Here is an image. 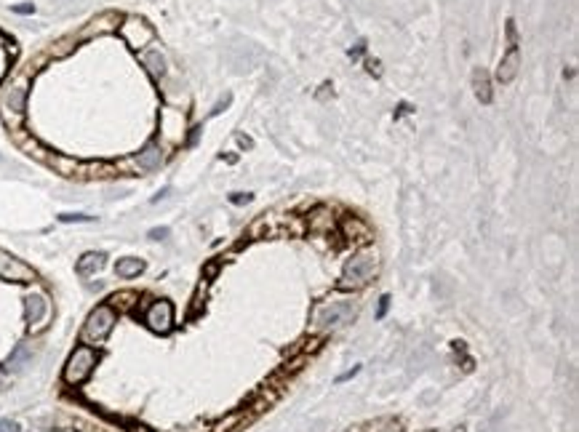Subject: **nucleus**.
<instances>
[{
	"instance_id": "obj_3",
	"label": "nucleus",
	"mask_w": 579,
	"mask_h": 432,
	"mask_svg": "<svg viewBox=\"0 0 579 432\" xmlns=\"http://www.w3.org/2000/svg\"><path fill=\"white\" fill-rule=\"evenodd\" d=\"M24 107H27V83H24V80H16V83H11V86L6 89L3 101H0L3 121L9 123L13 131H16L19 123L24 121Z\"/></svg>"
},
{
	"instance_id": "obj_22",
	"label": "nucleus",
	"mask_w": 579,
	"mask_h": 432,
	"mask_svg": "<svg viewBox=\"0 0 579 432\" xmlns=\"http://www.w3.org/2000/svg\"><path fill=\"white\" fill-rule=\"evenodd\" d=\"M166 235H168L166 227H155V230H150V238H153V240H163Z\"/></svg>"
},
{
	"instance_id": "obj_15",
	"label": "nucleus",
	"mask_w": 579,
	"mask_h": 432,
	"mask_svg": "<svg viewBox=\"0 0 579 432\" xmlns=\"http://www.w3.org/2000/svg\"><path fill=\"white\" fill-rule=\"evenodd\" d=\"M472 86H475V96H478L483 104L492 101V83H489V75H486L483 70H475V72H472Z\"/></svg>"
},
{
	"instance_id": "obj_11",
	"label": "nucleus",
	"mask_w": 579,
	"mask_h": 432,
	"mask_svg": "<svg viewBox=\"0 0 579 432\" xmlns=\"http://www.w3.org/2000/svg\"><path fill=\"white\" fill-rule=\"evenodd\" d=\"M518 67H521V54H518V45H510V51L502 56L499 62V70H497V80L499 83H513L515 75H518Z\"/></svg>"
},
{
	"instance_id": "obj_20",
	"label": "nucleus",
	"mask_w": 579,
	"mask_h": 432,
	"mask_svg": "<svg viewBox=\"0 0 579 432\" xmlns=\"http://www.w3.org/2000/svg\"><path fill=\"white\" fill-rule=\"evenodd\" d=\"M0 432H19V424L13 419H0Z\"/></svg>"
},
{
	"instance_id": "obj_12",
	"label": "nucleus",
	"mask_w": 579,
	"mask_h": 432,
	"mask_svg": "<svg viewBox=\"0 0 579 432\" xmlns=\"http://www.w3.org/2000/svg\"><path fill=\"white\" fill-rule=\"evenodd\" d=\"M104 265H107V256L102 254V251H88V254L80 256L77 272H80V275H97Z\"/></svg>"
},
{
	"instance_id": "obj_13",
	"label": "nucleus",
	"mask_w": 579,
	"mask_h": 432,
	"mask_svg": "<svg viewBox=\"0 0 579 432\" xmlns=\"http://www.w3.org/2000/svg\"><path fill=\"white\" fill-rule=\"evenodd\" d=\"M142 65L147 67V72L153 78H163L166 75V56L161 54V48H147L142 54Z\"/></svg>"
},
{
	"instance_id": "obj_2",
	"label": "nucleus",
	"mask_w": 579,
	"mask_h": 432,
	"mask_svg": "<svg viewBox=\"0 0 579 432\" xmlns=\"http://www.w3.org/2000/svg\"><path fill=\"white\" fill-rule=\"evenodd\" d=\"M115 321L118 315L109 304H99L97 310H91V315L86 318V326H83V342L86 344H97V342H104L109 336V331L115 328Z\"/></svg>"
},
{
	"instance_id": "obj_10",
	"label": "nucleus",
	"mask_w": 579,
	"mask_h": 432,
	"mask_svg": "<svg viewBox=\"0 0 579 432\" xmlns=\"http://www.w3.org/2000/svg\"><path fill=\"white\" fill-rule=\"evenodd\" d=\"M134 166L139 168V171H144V174L158 171V168L163 166V147H161L158 142H150L142 153H136V157H134Z\"/></svg>"
},
{
	"instance_id": "obj_24",
	"label": "nucleus",
	"mask_w": 579,
	"mask_h": 432,
	"mask_svg": "<svg viewBox=\"0 0 579 432\" xmlns=\"http://www.w3.org/2000/svg\"><path fill=\"white\" fill-rule=\"evenodd\" d=\"M369 72L379 75V62H377V59H369Z\"/></svg>"
},
{
	"instance_id": "obj_9",
	"label": "nucleus",
	"mask_w": 579,
	"mask_h": 432,
	"mask_svg": "<svg viewBox=\"0 0 579 432\" xmlns=\"http://www.w3.org/2000/svg\"><path fill=\"white\" fill-rule=\"evenodd\" d=\"M48 310H51V307H48V299H45L43 294H30V297L24 299V318H27L33 331H38V328L45 326Z\"/></svg>"
},
{
	"instance_id": "obj_4",
	"label": "nucleus",
	"mask_w": 579,
	"mask_h": 432,
	"mask_svg": "<svg viewBox=\"0 0 579 432\" xmlns=\"http://www.w3.org/2000/svg\"><path fill=\"white\" fill-rule=\"evenodd\" d=\"M355 304L352 301H331V304H323L318 307L315 312V328L318 331H331V328H339L345 323H350L355 318Z\"/></svg>"
},
{
	"instance_id": "obj_19",
	"label": "nucleus",
	"mask_w": 579,
	"mask_h": 432,
	"mask_svg": "<svg viewBox=\"0 0 579 432\" xmlns=\"http://www.w3.org/2000/svg\"><path fill=\"white\" fill-rule=\"evenodd\" d=\"M59 219H62V222H91L94 216H86V214H62Z\"/></svg>"
},
{
	"instance_id": "obj_14",
	"label": "nucleus",
	"mask_w": 579,
	"mask_h": 432,
	"mask_svg": "<svg viewBox=\"0 0 579 432\" xmlns=\"http://www.w3.org/2000/svg\"><path fill=\"white\" fill-rule=\"evenodd\" d=\"M115 272H118V277H136L144 272V262L136 256H126L115 265Z\"/></svg>"
},
{
	"instance_id": "obj_1",
	"label": "nucleus",
	"mask_w": 579,
	"mask_h": 432,
	"mask_svg": "<svg viewBox=\"0 0 579 432\" xmlns=\"http://www.w3.org/2000/svg\"><path fill=\"white\" fill-rule=\"evenodd\" d=\"M97 360H99V355L94 347H88V344L77 347L75 353L70 355V360H67V366H65V382L70 384V387L83 384V382L91 377V371H94V366H97Z\"/></svg>"
},
{
	"instance_id": "obj_25",
	"label": "nucleus",
	"mask_w": 579,
	"mask_h": 432,
	"mask_svg": "<svg viewBox=\"0 0 579 432\" xmlns=\"http://www.w3.org/2000/svg\"><path fill=\"white\" fill-rule=\"evenodd\" d=\"M13 11H16V13H33V6H30V3H27V6H16Z\"/></svg>"
},
{
	"instance_id": "obj_17",
	"label": "nucleus",
	"mask_w": 579,
	"mask_h": 432,
	"mask_svg": "<svg viewBox=\"0 0 579 432\" xmlns=\"http://www.w3.org/2000/svg\"><path fill=\"white\" fill-rule=\"evenodd\" d=\"M45 163H48V166H54L56 171H59V174H65V177H72L77 168H80L75 160H70V157H62V155H48V160H45Z\"/></svg>"
},
{
	"instance_id": "obj_21",
	"label": "nucleus",
	"mask_w": 579,
	"mask_h": 432,
	"mask_svg": "<svg viewBox=\"0 0 579 432\" xmlns=\"http://www.w3.org/2000/svg\"><path fill=\"white\" fill-rule=\"evenodd\" d=\"M229 200H232L235 206H243V203H249V200H251V195H249V192H235Z\"/></svg>"
},
{
	"instance_id": "obj_7",
	"label": "nucleus",
	"mask_w": 579,
	"mask_h": 432,
	"mask_svg": "<svg viewBox=\"0 0 579 432\" xmlns=\"http://www.w3.org/2000/svg\"><path fill=\"white\" fill-rule=\"evenodd\" d=\"M144 323H147L155 333L171 331V326H174V307H171V301H166V299L153 301L150 310L144 312Z\"/></svg>"
},
{
	"instance_id": "obj_5",
	"label": "nucleus",
	"mask_w": 579,
	"mask_h": 432,
	"mask_svg": "<svg viewBox=\"0 0 579 432\" xmlns=\"http://www.w3.org/2000/svg\"><path fill=\"white\" fill-rule=\"evenodd\" d=\"M377 251H361L358 256H352L347 270H345V286H366L377 272Z\"/></svg>"
},
{
	"instance_id": "obj_8",
	"label": "nucleus",
	"mask_w": 579,
	"mask_h": 432,
	"mask_svg": "<svg viewBox=\"0 0 579 432\" xmlns=\"http://www.w3.org/2000/svg\"><path fill=\"white\" fill-rule=\"evenodd\" d=\"M0 277L3 280H13V283H33L35 270L27 267L24 262H19V259H13L11 254L0 251Z\"/></svg>"
},
{
	"instance_id": "obj_6",
	"label": "nucleus",
	"mask_w": 579,
	"mask_h": 432,
	"mask_svg": "<svg viewBox=\"0 0 579 432\" xmlns=\"http://www.w3.org/2000/svg\"><path fill=\"white\" fill-rule=\"evenodd\" d=\"M121 35L123 40L131 45L134 51H142L144 45L153 43V27L144 22V19H139V16H131V19H126V22L121 24Z\"/></svg>"
},
{
	"instance_id": "obj_23",
	"label": "nucleus",
	"mask_w": 579,
	"mask_h": 432,
	"mask_svg": "<svg viewBox=\"0 0 579 432\" xmlns=\"http://www.w3.org/2000/svg\"><path fill=\"white\" fill-rule=\"evenodd\" d=\"M387 307H390V297H382V299H379V312H377V315L382 318L384 312H387Z\"/></svg>"
},
{
	"instance_id": "obj_18",
	"label": "nucleus",
	"mask_w": 579,
	"mask_h": 432,
	"mask_svg": "<svg viewBox=\"0 0 579 432\" xmlns=\"http://www.w3.org/2000/svg\"><path fill=\"white\" fill-rule=\"evenodd\" d=\"M112 19H118V16H115V13H104V16L94 19V22H91V27L86 30V35H99V33H109V30H115V24H107V22H112Z\"/></svg>"
},
{
	"instance_id": "obj_16",
	"label": "nucleus",
	"mask_w": 579,
	"mask_h": 432,
	"mask_svg": "<svg viewBox=\"0 0 579 432\" xmlns=\"http://www.w3.org/2000/svg\"><path fill=\"white\" fill-rule=\"evenodd\" d=\"M30 360H33V350H30L27 344H19V347H16V353L9 358L6 368H9V371H22L24 363H30Z\"/></svg>"
}]
</instances>
